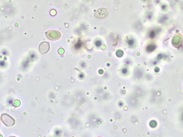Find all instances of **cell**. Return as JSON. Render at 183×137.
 <instances>
[{"label":"cell","instance_id":"6da1fadb","mask_svg":"<svg viewBox=\"0 0 183 137\" xmlns=\"http://www.w3.org/2000/svg\"><path fill=\"white\" fill-rule=\"evenodd\" d=\"M2 122L7 127H12L15 124L14 119L7 114H3L1 116Z\"/></svg>","mask_w":183,"mask_h":137},{"label":"cell","instance_id":"7a4b0ae2","mask_svg":"<svg viewBox=\"0 0 183 137\" xmlns=\"http://www.w3.org/2000/svg\"><path fill=\"white\" fill-rule=\"evenodd\" d=\"M109 13L107 9L104 8H100L95 12L94 16L97 19H103L107 17Z\"/></svg>","mask_w":183,"mask_h":137},{"label":"cell","instance_id":"3957f363","mask_svg":"<svg viewBox=\"0 0 183 137\" xmlns=\"http://www.w3.org/2000/svg\"><path fill=\"white\" fill-rule=\"evenodd\" d=\"M46 35L49 39L51 40H56L61 37V33L59 32L51 30L46 33Z\"/></svg>","mask_w":183,"mask_h":137},{"label":"cell","instance_id":"277c9868","mask_svg":"<svg viewBox=\"0 0 183 137\" xmlns=\"http://www.w3.org/2000/svg\"><path fill=\"white\" fill-rule=\"evenodd\" d=\"M50 49V45L48 42H43L39 45L40 52L42 54H45L48 52Z\"/></svg>","mask_w":183,"mask_h":137},{"label":"cell","instance_id":"5b68a950","mask_svg":"<svg viewBox=\"0 0 183 137\" xmlns=\"http://www.w3.org/2000/svg\"><path fill=\"white\" fill-rule=\"evenodd\" d=\"M155 46L152 45H149L148 46L147 50L148 51L151 52L153 51L155 49Z\"/></svg>","mask_w":183,"mask_h":137},{"label":"cell","instance_id":"8992f818","mask_svg":"<svg viewBox=\"0 0 183 137\" xmlns=\"http://www.w3.org/2000/svg\"><path fill=\"white\" fill-rule=\"evenodd\" d=\"M15 107H18L20 105L21 102L19 100H15L13 103Z\"/></svg>","mask_w":183,"mask_h":137},{"label":"cell","instance_id":"52a82bcc","mask_svg":"<svg viewBox=\"0 0 183 137\" xmlns=\"http://www.w3.org/2000/svg\"><path fill=\"white\" fill-rule=\"evenodd\" d=\"M133 43V41L132 40H130L129 41V44L130 45H132Z\"/></svg>","mask_w":183,"mask_h":137},{"label":"cell","instance_id":"ba28073f","mask_svg":"<svg viewBox=\"0 0 183 137\" xmlns=\"http://www.w3.org/2000/svg\"><path fill=\"white\" fill-rule=\"evenodd\" d=\"M154 33L153 32H152V33L151 34V36H152V37H153V36H154Z\"/></svg>","mask_w":183,"mask_h":137},{"label":"cell","instance_id":"9c48e42d","mask_svg":"<svg viewBox=\"0 0 183 137\" xmlns=\"http://www.w3.org/2000/svg\"><path fill=\"white\" fill-rule=\"evenodd\" d=\"M1 118H0V125H1Z\"/></svg>","mask_w":183,"mask_h":137},{"label":"cell","instance_id":"30bf717a","mask_svg":"<svg viewBox=\"0 0 183 137\" xmlns=\"http://www.w3.org/2000/svg\"><path fill=\"white\" fill-rule=\"evenodd\" d=\"M9 137H15L14 136H9Z\"/></svg>","mask_w":183,"mask_h":137},{"label":"cell","instance_id":"8fae6325","mask_svg":"<svg viewBox=\"0 0 183 137\" xmlns=\"http://www.w3.org/2000/svg\"><path fill=\"white\" fill-rule=\"evenodd\" d=\"M0 137H3L2 135H0Z\"/></svg>","mask_w":183,"mask_h":137},{"label":"cell","instance_id":"7c38bea8","mask_svg":"<svg viewBox=\"0 0 183 137\" xmlns=\"http://www.w3.org/2000/svg\"></svg>","mask_w":183,"mask_h":137}]
</instances>
